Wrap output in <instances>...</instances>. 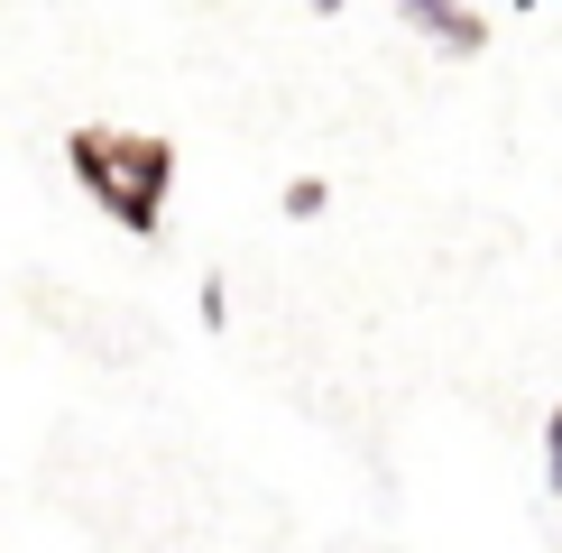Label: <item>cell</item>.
I'll return each instance as SVG.
<instances>
[{
  "label": "cell",
  "mask_w": 562,
  "mask_h": 553,
  "mask_svg": "<svg viewBox=\"0 0 562 553\" xmlns=\"http://www.w3.org/2000/svg\"><path fill=\"white\" fill-rule=\"evenodd\" d=\"M194 305H203V323H231V286H222V276H203V295H194Z\"/></svg>",
  "instance_id": "cell-4"
},
{
  "label": "cell",
  "mask_w": 562,
  "mask_h": 553,
  "mask_svg": "<svg viewBox=\"0 0 562 553\" xmlns=\"http://www.w3.org/2000/svg\"><path fill=\"white\" fill-rule=\"evenodd\" d=\"M544 489H553V498H562V406H553V415H544Z\"/></svg>",
  "instance_id": "cell-2"
},
{
  "label": "cell",
  "mask_w": 562,
  "mask_h": 553,
  "mask_svg": "<svg viewBox=\"0 0 562 553\" xmlns=\"http://www.w3.org/2000/svg\"><path fill=\"white\" fill-rule=\"evenodd\" d=\"M286 213H295V222H314V213H323V184H314V176L286 184Z\"/></svg>",
  "instance_id": "cell-3"
},
{
  "label": "cell",
  "mask_w": 562,
  "mask_h": 553,
  "mask_svg": "<svg viewBox=\"0 0 562 553\" xmlns=\"http://www.w3.org/2000/svg\"><path fill=\"white\" fill-rule=\"evenodd\" d=\"M517 10H544V0H517Z\"/></svg>",
  "instance_id": "cell-5"
},
{
  "label": "cell",
  "mask_w": 562,
  "mask_h": 553,
  "mask_svg": "<svg viewBox=\"0 0 562 553\" xmlns=\"http://www.w3.org/2000/svg\"><path fill=\"white\" fill-rule=\"evenodd\" d=\"M65 167L92 203H102L121 230L148 240L157 222H167V184H176V148L167 138H130V129H75L65 138Z\"/></svg>",
  "instance_id": "cell-1"
}]
</instances>
